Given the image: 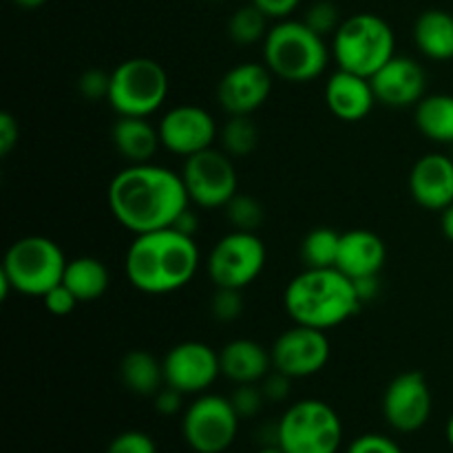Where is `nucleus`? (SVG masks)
Masks as SVG:
<instances>
[{"label":"nucleus","mask_w":453,"mask_h":453,"mask_svg":"<svg viewBox=\"0 0 453 453\" xmlns=\"http://www.w3.org/2000/svg\"><path fill=\"white\" fill-rule=\"evenodd\" d=\"M434 398L423 372H403L383 394V416L398 434H414L429 423Z\"/></svg>","instance_id":"4468645a"},{"label":"nucleus","mask_w":453,"mask_h":453,"mask_svg":"<svg viewBox=\"0 0 453 453\" xmlns=\"http://www.w3.org/2000/svg\"><path fill=\"white\" fill-rule=\"evenodd\" d=\"M106 453H157V445L153 438L137 429L118 434L106 447Z\"/></svg>","instance_id":"72a5a7b5"},{"label":"nucleus","mask_w":453,"mask_h":453,"mask_svg":"<svg viewBox=\"0 0 453 453\" xmlns=\"http://www.w3.org/2000/svg\"><path fill=\"white\" fill-rule=\"evenodd\" d=\"M379 104L389 109H410L425 97L427 73L418 60L407 56H394L370 78Z\"/></svg>","instance_id":"f3484780"},{"label":"nucleus","mask_w":453,"mask_h":453,"mask_svg":"<svg viewBox=\"0 0 453 453\" xmlns=\"http://www.w3.org/2000/svg\"><path fill=\"white\" fill-rule=\"evenodd\" d=\"M246 301H243L242 290L234 288H217L211 299V314L219 323H233L243 314Z\"/></svg>","instance_id":"2f4dec72"},{"label":"nucleus","mask_w":453,"mask_h":453,"mask_svg":"<svg viewBox=\"0 0 453 453\" xmlns=\"http://www.w3.org/2000/svg\"><path fill=\"white\" fill-rule=\"evenodd\" d=\"M157 131L164 149L184 159L215 146L219 137L215 118L197 104H177L168 109L159 119Z\"/></svg>","instance_id":"2eb2a0df"},{"label":"nucleus","mask_w":453,"mask_h":453,"mask_svg":"<svg viewBox=\"0 0 453 453\" xmlns=\"http://www.w3.org/2000/svg\"><path fill=\"white\" fill-rule=\"evenodd\" d=\"M447 441H449V445L453 449V416L449 418V423H447Z\"/></svg>","instance_id":"de8ad7c7"},{"label":"nucleus","mask_w":453,"mask_h":453,"mask_svg":"<svg viewBox=\"0 0 453 453\" xmlns=\"http://www.w3.org/2000/svg\"><path fill=\"white\" fill-rule=\"evenodd\" d=\"M168 73L153 58H128L111 71L109 104L119 118H150L168 97Z\"/></svg>","instance_id":"0eeeda50"},{"label":"nucleus","mask_w":453,"mask_h":453,"mask_svg":"<svg viewBox=\"0 0 453 453\" xmlns=\"http://www.w3.org/2000/svg\"><path fill=\"white\" fill-rule=\"evenodd\" d=\"M230 403H233L239 418H255V416L264 410V403H265L264 389H261L259 383L237 385L234 392L230 394Z\"/></svg>","instance_id":"473e14b6"},{"label":"nucleus","mask_w":453,"mask_h":453,"mask_svg":"<svg viewBox=\"0 0 453 453\" xmlns=\"http://www.w3.org/2000/svg\"><path fill=\"white\" fill-rule=\"evenodd\" d=\"M20 140V127L12 113H0V157H7Z\"/></svg>","instance_id":"58836bf2"},{"label":"nucleus","mask_w":453,"mask_h":453,"mask_svg":"<svg viewBox=\"0 0 453 453\" xmlns=\"http://www.w3.org/2000/svg\"><path fill=\"white\" fill-rule=\"evenodd\" d=\"M396 56V35L392 25L376 13L361 12L343 18L332 35V58L336 66L372 78Z\"/></svg>","instance_id":"423d86ee"},{"label":"nucleus","mask_w":453,"mask_h":453,"mask_svg":"<svg viewBox=\"0 0 453 453\" xmlns=\"http://www.w3.org/2000/svg\"><path fill=\"white\" fill-rule=\"evenodd\" d=\"M111 215L133 234L173 228L190 206L181 173L159 164H128L106 190Z\"/></svg>","instance_id":"f257e3e1"},{"label":"nucleus","mask_w":453,"mask_h":453,"mask_svg":"<svg viewBox=\"0 0 453 453\" xmlns=\"http://www.w3.org/2000/svg\"><path fill=\"white\" fill-rule=\"evenodd\" d=\"M62 283L73 292L80 303H91L106 295L111 286V273L96 257H78L66 264Z\"/></svg>","instance_id":"b1692460"},{"label":"nucleus","mask_w":453,"mask_h":453,"mask_svg":"<svg viewBox=\"0 0 453 453\" xmlns=\"http://www.w3.org/2000/svg\"><path fill=\"white\" fill-rule=\"evenodd\" d=\"M270 20H286L299 9L301 0H252Z\"/></svg>","instance_id":"ea45409f"},{"label":"nucleus","mask_w":453,"mask_h":453,"mask_svg":"<svg viewBox=\"0 0 453 453\" xmlns=\"http://www.w3.org/2000/svg\"><path fill=\"white\" fill-rule=\"evenodd\" d=\"M388 259V248L385 242L376 233L365 228H354L348 233H341V248L336 268L349 279L376 277L383 270Z\"/></svg>","instance_id":"aec40b11"},{"label":"nucleus","mask_w":453,"mask_h":453,"mask_svg":"<svg viewBox=\"0 0 453 453\" xmlns=\"http://www.w3.org/2000/svg\"><path fill=\"white\" fill-rule=\"evenodd\" d=\"M416 128L436 144H453V96L434 93L414 106Z\"/></svg>","instance_id":"393cba45"},{"label":"nucleus","mask_w":453,"mask_h":453,"mask_svg":"<svg viewBox=\"0 0 453 453\" xmlns=\"http://www.w3.org/2000/svg\"><path fill=\"white\" fill-rule=\"evenodd\" d=\"M226 219L230 221L233 230H246V233H257L265 219V211L261 202L252 195L237 193L224 208Z\"/></svg>","instance_id":"c756f323"},{"label":"nucleus","mask_w":453,"mask_h":453,"mask_svg":"<svg viewBox=\"0 0 453 453\" xmlns=\"http://www.w3.org/2000/svg\"><path fill=\"white\" fill-rule=\"evenodd\" d=\"M283 305L296 326L332 330L361 310L357 286L339 268H305L283 292Z\"/></svg>","instance_id":"7ed1b4c3"},{"label":"nucleus","mask_w":453,"mask_h":453,"mask_svg":"<svg viewBox=\"0 0 453 453\" xmlns=\"http://www.w3.org/2000/svg\"><path fill=\"white\" fill-rule=\"evenodd\" d=\"M330 339L323 330L308 326H296L283 332L274 345L273 370L290 376V379H308L319 374L330 361Z\"/></svg>","instance_id":"ddd939ff"},{"label":"nucleus","mask_w":453,"mask_h":453,"mask_svg":"<svg viewBox=\"0 0 453 453\" xmlns=\"http://www.w3.org/2000/svg\"><path fill=\"white\" fill-rule=\"evenodd\" d=\"M221 150L230 157H246L257 149L259 142V128L252 122L250 115H228L226 124L219 131Z\"/></svg>","instance_id":"cd10ccee"},{"label":"nucleus","mask_w":453,"mask_h":453,"mask_svg":"<svg viewBox=\"0 0 453 453\" xmlns=\"http://www.w3.org/2000/svg\"><path fill=\"white\" fill-rule=\"evenodd\" d=\"M341 442V416L334 407L319 398L295 403L277 423V445L286 453H336Z\"/></svg>","instance_id":"6e6552de"},{"label":"nucleus","mask_w":453,"mask_h":453,"mask_svg":"<svg viewBox=\"0 0 453 453\" xmlns=\"http://www.w3.org/2000/svg\"><path fill=\"white\" fill-rule=\"evenodd\" d=\"M221 374L234 385L261 383L273 372V354L252 339H234L219 352Z\"/></svg>","instance_id":"412c9836"},{"label":"nucleus","mask_w":453,"mask_h":453,"mask_svg":"<svg viewBox=\"0 0 453 453\" xmlns=\"http://www.w3.org/2000/svg\"><path fill=\"white\" fill-rule=\"evenodd\" d=\"M290 376L281 374V372L273 370L264 380H261V389L268 403H281L290 396Z\"/></svg>","instance_id":"4c0bfd02"},{"label":"nucleus","mask_w":453,"mask_h":453,"mask_svg":"<svg viewBox=\"0 0 453 453\" xmlns=\"http://www.w3.org/2000/svg\"><path fill=\"white\" fill-rule=\"evenodd\" d=\"M345 453H403L398 442L385 434H363L349 442Z\"/></svg>","instance_id":"c9c22d12"},{"label":"nucleus","mask_w":453,"mask_h":453,"mask_svg":"<svg viewBox=\"0 0 453 453\" xmlns=\"http://www.w3.org/2000/svg\"><path fill=\"white\" fill-rule=\"evenodd\" d=\"M181 396H184V394L164 385V388L153 396V405L155 410H157V414L175 416L177 411H181Z\"/></svg>","instance_id":"a19ab883"},{"label":"nucleus","mask_w":453,"mask_h":453,"mask_svg":"<svg viewBox=\"0 0 453 453\" xmlns=\"http://www.w3.org/2000/svg\"><path fill=\"white\" fill-rule=\"evenodd\" d=\"M341 233L332 228H314L301 242V259L305 268H336Z\"/></svg>","instance_id":"bb28decb"},{"label":"nucleus","mask_w":453,"mask_h":453,"mask_svg":"<svg viewBox=\"0 0 453 453\" xmlns=\"http://www.w3.org/2000/svg\"><path fill=\"white\" fill-rule=\"evenodd\" d=\"M257 453H286L279 445H264Z\"/></svg>","instance_id":"49530a36"},{"label":"nucleus","mask_w":453,"mask_h":453,"mask_svg":"<svg viewBox=\"0 0 453 453\" xmlns=\"http://www.w3.org/2000/svg\"><path fill=\"white\" fill-rule=\"evenodd\" d=\"M115 150L128 164H149L157 155L162 140L149 118H119L111 131Z\"/></svg>","instance_id":"4be33fe9"},{"label":"nucleus","mask_w":453,"mask_h":453,"mask_svg":"<svg viewBox=\"0 0 453 453\" xmlns=\"http://www.w3.org/2000/svg\"><path fill=\"white\" fill-rule=\"evenodd\" d=\"M162 365L164 383L181 394H206L221 374L219 352L202 341L173 345Z\"/></svg>","instance_id":"f8f14e48"},{"label":"nucleus","mask_w":453,"mask_h":453,"mask_svg":"<svg viewBox=\"0 0 453 453\" xmlns=\"http://www.w3.org/2000/svg\"><path fill=\"white\" fill-rule=\"evenodd\" d=\"M42 303L44 310H47L49 314H53V317H66V314L73 312L75 305H78L80 301L75 299V295L65 286V283H58L56 288H51V290L42 296Z\"/></svg>","instance_id":"e433bc0d"},{"label":"nucleus","mask_w":453,"mask_h":453,"mask_svg":"<svg viewBox=\"0 0 453 453\" xmlns=\"http://www.w3.org/2000/svg\"><path fill=\"white\" fill-rule=\"evenodd\" d=\"M66 257L53 239L29 234L7 248L0 268V295L9 292L42 299L51 288L62 283L66 270Z\"/></svg>","instance_id":"39448f33"},{"label":"nucleus","mask_w":453,"mask_h":453,"mask_svg":"<svg viewBox=\"0 0 453 453\" xmlns=\"http://www.w3.org/2000/svg\"><path fill=\"white\" fill-rule=\"evenodd\" d=\"M239 423L242 418L230 398L219 394H199L186 407L181 434L195 453H224L237 441Z\"/></svg>","instance_id":"1a4fd4ad"},{"label":"nucleus","mask_w":453,"mask_h":453,"mask_svg":"<svg viewBox=\"0 0 453 453\" xmlns=\"http://www.w3.org/2000/svg\"><path fill=\"white\" fill-rule=\"evenodd\" d=\"M441 228H442V234H445V237L453 243V203L449 208H445V211H442Z\"/></svg>","instance_id":"c03bdc74"},{"label":"nucleus","mask_w":453,"mask_h":453,"mask_svg":"<svg viewBox=\"0 0 453 453\" xmlns=\"http://www.w3.org/2000/svg\"><path fill=\"white\" fill-rule=\"evenodd\" d=\"M326 38L303 20H279L264 38V62L274 78L292 84L312 82L330 65Z\"/></svg>","instance_id":"20e7f679"},{"label":"nucleus","mask_w":453,"mask_h":453,"mask_svg":"<svg viewBox=\"0 0 453 453\" xmlns=\"http://www.w3.org/2000/svg\"><path fill=\"white\" fill-rule=\"evenodd\" d=\"M326 104L336 119L361 122L372 113L376 104L370 78H363V75L352 73V71L336 69L327 78Z\"/></svg>","instance_id":"6ab92c4d"},{"label":"nucleus","mask_w":453,"mask_h":453,"mask_svg":"<svg viewBox=\"0 0 453 453\" xmlns=\"http://www.w3.org/2000/svg\"><path fill=\"white\" fill-rule=\"evenodd\" d=\"M410 193L420 208L442 212L453 203V159L429 153L414 164L410 173Z\"/></svg>","instance_id":"a211bd4d"},{"label":"nucleus","mask_w":453,"mask_h":453,"mask_svg":"<svg viewBox=\"0 0 453 453\" xmlns=\"http://www.w3.org/2000/svg\"><path fill=\"white\" fill-rule=\"evenodd\" d=\"M181 180L190 203L203 211L226 208V203L239 193V177L233 157L215 146L186 157Z\"/></svg>","instance_id":"9b49d317"},{"label":"nucleus","mask_w":453,"mask_h":453,"mask_svg":"<svg viewBox=\"0 0 453 453\" xmlns=\"http://www.w3.org/2000/svg\"><path fill=\"white\" fill-rule=\"evenodd\" d=\"M124 388L140 396H155L164 388V365L146 349H131L119 363Z\"/></svg>","instance_id":"a878e982"},{"label":"nucleus","mask_w":453,"mask_h":453,"mask_svg":"<svg viewBox=\"0 0 453 453\" xmlns=\"http://www.w3.org/2000/svg\"><path fill=\"white\" fill-rule=\"evenodd\" d=\"M449 149H451V150H449V157H451V159H453V144H451V146H449Z\"/></svg>","instance_id":"09e8293b"},{"label":"nucleus","mask_w":453,"mask_h":453,"mask_svg":"<svg viewBox=\"0 0 453 453\" xmlns=\"http://www.w3.org/2000/svg\"><path fill=\"white\" fill-rule=\"evenodd\" d=\"M414 42L429 60L445 62L453 58V13L427 9L414 22Z\"/></svg>","instance_id":"5701e85b"},{"label":"nucleus","mask_w":453,"mask_h":453,"mask_svg":"<svg viewBox=\"0 0 453 453\" xmlns=\"http://www.w3.org/2000/svg\"><path fill=\"white\" fill-rule=\"evenodd\" d=\"M265 243L257 233L230 230L208 252L206 270L215 288H234L243 290L259 279L264 273Z\"/></svg>","instance_id":"9d476101"},{"label":"nucleus","mask_w":453,"mask_h":453,"mask_svg":"<svg viewBox=\"0 0 453 453\" xmlns=\"http://www.w3.org/2000/svg\"><path fill=\"white\" fill-rule=\"evenodd\" d=\"M354 286H357V292H358V299H361V303H370V301H374L376 296H379L380 292V281H379V274L376 277H363V279H354Z\"/></svg>","instance_id":"79ce46f5"},{"label":"nucleus","mask_w":453,"mask_h":453,"mask_svg":"<svg viewBox=\"0 0 453 453\" xmlns=\"http://www.w3.org/2000/svg\"><path fill=\"white\" fill-rule=\"evenodd\" d=\"M303 22L310 27L312 31H317L319 35H334L336 29L341 27L343 18H341L339 7H336L332 0H317L308 7L305 12Z\"/></svg>","instance_id":"7c9ffc66"},{"label":"nucleus","mask_w":453,"mask_h":453,"mask_svg":"<svg viewBox=\"0 0 453 453\" xmlns=\"http://www.w3.org/2000/svg\"><path fill=\"white\" fill-rule=\"evenodd\" d=\"M13 3L22 9H38V7H42L47 0H13Z\"/></svg>","instance_id":"a18cd8bd"},{"label":"nucleus","mask_w":453,"mask_h":453,"mask_svg":"<svg viewBox=\"0 0 453 453\" xmlns=\"http://www.w3.org/2000/svg\"><path fill=\"white\" fill-rule=\"evenodd\" d=\"M173 228H177L180 233L188 234V237H195V233H197V228H199V219H197V215L193 212V208L190 206L186 208V211L177 217V221Z\"/></svg>","instance_id":"37998d69"},{"label":"nucleus","mask_w":453,"mask_h":453,"mask_svg":"<svg viewBox=\"0 0 453 453\" xmlns=\"http://www.w3.org/2000/svg\"><path fill=\"white\" fill-rule=\"evenodd\" d=\"M202 255L195 237L177 228L135 234L124 255L128 283L144 295H171L188 286L197 274Z\"/></svg>","instance_id":"f03ea898"},{"label":"nucleus","mask_w":453,"mask_h":453,"mask_svg":"<svg viewBox=\"0 0 453 453\" xmlns=\"http://www.w3.org/2000/svg\"><path fill=\"white\" fill-rule=\"evenodd\" d=\"M273 71L265 62H242L221 75L217 102L228 115H252L273 93Z\"/></svg>","instance_id":"dca6fc26"},{"label":"nucleus","mask_w":453,"mask_h":453,"mask_svg":"<svg viewBox=\"0 0 453 453\" xmlns=\"http://www.w3.org/2000/svg\"><path fill=\"white\" fill-rule=\"evenodd\" d=\"M268 20L270 18L257 4H243L228 20L230 40L237 44H243V47L259 42V40H264L268 35Z\"/></svg>","instance_id":"c85d7f7f"},{"label":"nucleus","mask_w":453,"mask_h":453,"mask_svg":"<svg viewBox=\"0 0 453 453\" xmlns=\"http://www.w3.org/2000/svg\"><path fill=\"white\" fill-rule=\"evenodd\" d=\"M78 91L84 100L100 102L109 100L111 91V73L102 69H87L78 80Z\"/></svg>","instance_id":"f704fd0d"}]
</instances>
